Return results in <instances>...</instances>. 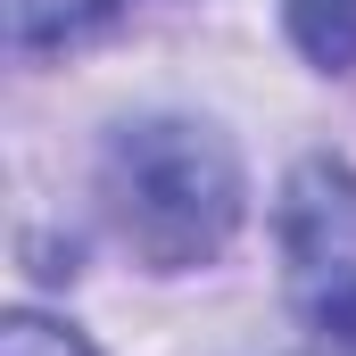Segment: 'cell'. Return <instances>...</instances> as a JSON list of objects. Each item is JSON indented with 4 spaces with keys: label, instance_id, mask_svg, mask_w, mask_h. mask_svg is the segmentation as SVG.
<instances>
[{
    "label": "cell",
    "instance_id": "3957f363",
    "mask_svg": "<svg viewBox=\"0 0 356 356\" xmlns=\"http://www.w3.org/2000/svg\"><path fill=\"white\" fill-rule=\"evenodd\" d=\"M290 42L315 67H356V0H290Z\"/></svg>",
    "mask_w": 356,
    "mask_h": 356
},
{
    "label": "cell",
    "instance_id": "5b68a950",
    "mask_svg": "<svg viewBox=\"0 0 356 356\" xmlns=\"http://www.w3.org/2000/svg\"><path fill=\"white\" fill-rule=\"evenodd\" d=\"M0 356H91V348L67 332V323H50V315H8Z\"/></svg>",
    "mask_w": 356,
    "mask_h": 356
},
{
    "label": "cell",
    "instance_id": "277c9868",
    "mask_svg": "<svg viewBox=\"0 0 356 356\" xmlns=\"http://www.w3.org/2000/svg\"><path fill=\"white\" fill-rule=\"evenodd\" d=\"M124 0H8V33L25 42V50H42V42H75L91 25H108Z\"/></svg>",
    "mask_w": 356,
    "mask_h": 356
},
{
    "label": "cell",
    "instance_id": "6da1fadb",
    "mask_svg": "<svg viewBox=\"0 0 356 356\" xmlns=\"http://www.w3.org/2000/svg\"><path fill=\"white\" fill-rule=\"evenodd\" d=\"M241 158L199 116H141L116 124L99 149V207L116 241L158 273L207 266L241 232Z\"/></svg>",
    "mask_w": 356,
    "mask_h": 356
},
{
    "label": "cell",
    "instance_id": "7a4b0ae2",
    "mask_svg": "<svg viewBox=\"0 0 356 356\" xmlns=\"http://www.w3.org/2000/svg\"><path fill=\"white\" fill-rule=\"evenodd\" d=\"M282 266L307 323L298 356H356V175L340 158H307L282 191Z\"/></svg>",
    "mask_w": 356,
    "mask_h": 356
}]
</instances>
